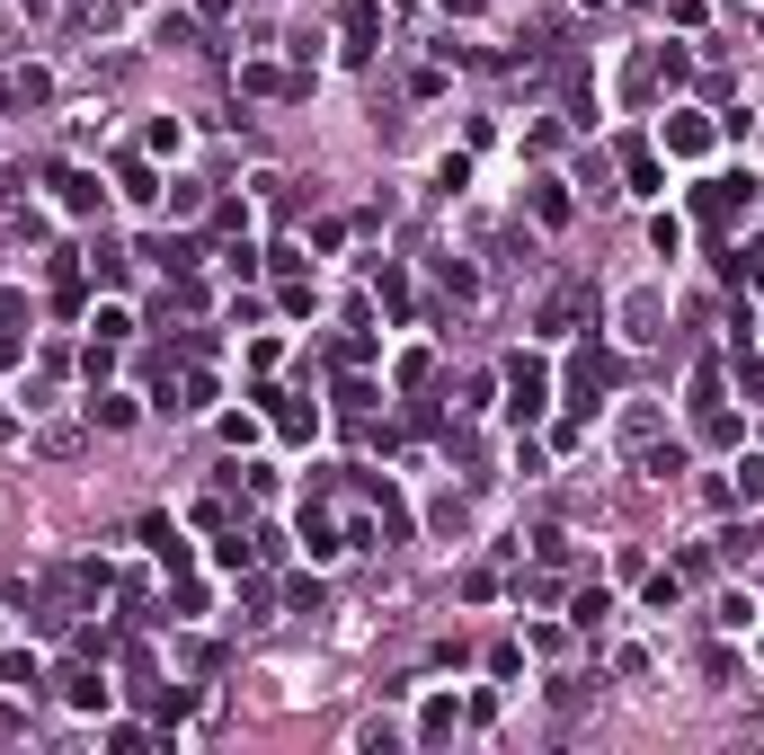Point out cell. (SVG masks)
Returning a JSON list of instances; mask_svg holds the SVG:
<instances>
[{
	"mask_svg": "<svg viewBox=\"0 0 764 755\" xmlns=\"http://www.w3.org/2000/svg\"><path fill=\"white\" fill-rule=\"evenodd\" d=\"M62 694H72V711H107V675H98V666H72V675H62Z\"/></svg>",
	"mask_w": 764,
	"mask_h": 755,
	"instance_id": "cell-9",
	"label": "cell"
},
{
	"mask_svg": "<svg viewBox=\"0 0 764 755\" xmlns=\"http://www.w3.org/2000/svg\"><path fill=\"white\" fill-rule=\"evenodd\" d=\"M0 684H19V694H36V684H45V666H36L27 649H10V658H0Z\"/></svg>",
	"mask_w": 764,
	"mask_h": 755,
	"instance_id": "cell-17",
	"label": "cell"
},
{
	"mask_svg": "<svg viewBox=\"0 0 764 755\" xmlns=\"http://www.w3.org/2000/svg\"><path fill=\"white\" fill-rule=\"evenodd\" d=\"M116 187H125L133 204H152V196H161V178H152V161H116Z\"/></svg>",
	"mask_w": 764,
	"mask_h": 755,
	"instance_id": "cell-14",
	"label": "cell"
},
{
	"mask_svg": "<svg viewBox=\"0 0 764 755\" xmlns=\"http://www.w3.org/2000/svg\"><path fill=\"white\" fill-rule=\"evenodd\" d=\"M755 623V595H720V632H747Z\"/></svg>",
	"mask_w": 764,
	"mask_h": 755,
	"instance_id": "cell-22",
	"label": "cell"
},
{
	"mask_svg": "<svg viewBox=\"0 0 764 755\" xmlns=\"http://www.w3.org/2000/svg\"><path fill=\"white\" fill-rule=\"evenodd\" d=\"M684 409H693V418H712V409H720V365L693 374V400H684Z\"/></svg>",
	"mask_w": 764,
	"mask_h": 755,
	"instance_id": "cell-18",
	"label": "cell"
},
{
	"mask_svg": "<svg viewBox=\"0 0 764 755\" xmlns=\"http://www.w3.org/2000/svg\"><path fill=\"white\" fill-rule=\"evenodd\" d=\"M374 285H383V303H391V311H409V276H400V267H374Z\"/></svg>",
	"mask_w": 764,
	"mask_h": 755,
	"instance_id": "cell-23",
	"label": "cell"
},
{
	"mask_svg": "<svg viewBox=\"0 0 764 755\" xmlns=\"http://www.w3.org/2000/svg\"><path fill=\"white\" fill-rule=\"evenodd\" d=\"M667 152H684V161L712 152V125H703V116H667Z\"/></svg>",
	"mask_w": 764,
	"mask_h": 755,
	"instance_id": "cell-10",
	"label": "cell"
},
{
	"mask_svg": "<svg viewBox=\"0 0 764 755\" xmlns=\"http://www.w3.org/2000/svg\"><path fill=\"white\" fill-rule=\"evenodd\" d=\"M604 382H613V356H604V347H578V365H569V400L587 409V400H596Z\"/></svg>",
	"mask_w": 764,
	"mask_h": 755,
	"instance_id": "cell-4",
	"label": "cell"
},
{
	"mask_svg": "<svg viewBox=\"0 0 764 755\" xmlns=\"http://www.w3.org/2000/svg\"><path fill=\"white\" fill-rule=\"evenodd\" d=\"M729 374H738V391H764V356H747V338H738V365Z\"/></svg>",
	"mask_w": 764,
	"mask_h": 755,
	"instance_id": "cell-25",
	"label": "cell"
},
{
	"mask_svg": "<svg viewBox=\"0 0 764 755\" xmlns=\"http://www.w3.org/2000/svg\"><path fill=\"white\" fill-rule=\"evenodd\" d=\"M658 436V409H622V445H649Z\"/></svg>",
	"mask_w": 764,
	"mask_h": 755,
	"instance_id": "cell-19",
	"label": "cell"
},
{
	"mask_svg": "<svg viewBox=\"0 0 764 755\" xmlns=\"http://www.w3.org/2000/svg\"><path fill=\"white\" fill-rule=\"evenodd\" d=\"M542 409H551V374H542V356H516L507 365V418L516 427H542Z\"/></svg>",
	"mask_w": 764,
	"mask_h": 755,
	"instance_id": "cell-1",
	"label": "cell"
},
{
	"mask_svg": "<svg viewBox=\"0 0 764 755\" xmlns=\"http://www.w3.org/2000/svg\"><path fill=\"white\" fill-rule=\"evenodd\" d=\"M658 320H667V303H658L649 285H640V294H622V338H632V347H649Z\"/></svg>",
	"mask_w": 764,
	"mask_h": 755,
	"instance_id": "cell-3",
	"label": "cell"
},
{
	"mask_svg": "<svg viewBox=\"0 0 764 755\" xmlns=\"http://www.w3.org/2000/svg\"><path fill=\"white\" fill-rule=\"evenodd\" d=\"M729 498H738V507H764V453H747V462H738V480H729Z\"/></svg>",
	"mask_w": 764,
	"mask_h": 755,
	"instance_id": "cell-15",
	"label": "cell"
},
{
	"mask_svg": "<svg viewBox=\"0 0 764 755\" xmlns=\"http://www.w3.org/2000/svg\"><path fill=\"white\" fill-rule=\"evenodd\" d=\"M90 427H133V400H125V391H98V400H90Z\"/></svg>",
	"mask_w": 764,
	"mask_h": 755,
	"instance_id": "cell-16",
	"label": "cell"
},
{
	"mask_svg": "<svg viewBox=\"0 0 764 755\" xmlns=\"http://www.w3.org/2000/svg\"><path fill=\"white\" fill-rule=\"evenodd\" d=\"M454 10H480V0H454Z\"/></svg>",
	"mask_w": 764,
	"mask_h": 755,
	"instance_id": "cell-28",
	"label": "cell"
},
{
	"mask_svg": "<svg viewBox=\"0 0 764 755\" xmlns=\"http://www.w3.org/2000/svg\"><path fill=\"white\" fill-rule=\"evenodd\" d=\"M747 204H755V178L738 169V178H703V187H693V214H703V223H729V214H747Z\"/></svg>",
	"mask_w": 764,
	"mask_h": 755,
	"instance_id": "cell-2",
	"label": "cell"
},
{
	"mask_svg": "<svg viewBox=\"0 0 764 755\" xmlns=\"http://www.w3.org/2000/svg\"><path fill=\"white\" fill-rule=\"evenodd\" d=\"M640 471H649V480H667V471H684V445H658V453H640Z\"/></svg>",
	"mask_w": 764,
	"mask_h": 755,
	"instance_id": "cell-26",
	"label": "cell"
},
{
	"mask_svg": "<svg viewBox=\"0 0 764 755\" xmlns=\"http://www.w3.org/2000/svg\"><path fill=\"white\" fill-rule=\"evenodd\" d=\"M90 276H98V285H116V276H125V249H107V240H98V249H90Z\"/></svg>",
	"mask_w": 764,
	"mask_h": 755,
	"instance_id": "cell-20",
	"label": "cell"
},
{
	"mask_svg": "<svg viewBox=\"0 0 764 755\" xmlns=\"http://www.w3.org/2000/svg\"><path fill=\"white\" fill-rule=\"evenodd\" d=\"M178 409H214V374H187L178 382Z\"/></svg>",
	"mask_w": 764,
	"mask_h": 755,
	"instance_id": "cell-21",
	"label": "cell"
},
{
	"mask_svg": "<svg viewBox=\"0 0 764 755\" xmlns=\"http://www.w3.org/2000/svg\"><path fill=\"white\" fill-rule=\"evenodd\" d=\"M454 729H462V711H454V694H436V703L419 711V738H427V746H445Z\"/></svg>",
	"mask_w": 764,
	"mask_h": 755,
	"instance_id": "cell-11",
	"label": "cell"
},
{
	"mask_svg": "<svg viewBox=\"0 0 764 755\" xmlns=\"http://www.w3.org/2000/svg\"><path fill=\"white\" fill-rule=\"evenodd\" d=\"M622 178H632V196H667V169H658V152H622Z\"/></svg>",
	"mask_w": 764,
	"mask_h": 755,
	"instance_id": "cell-8",
	"label": "cell"
},
{
	"mask_svg": "<svg viewBox=\"0 0 764 755\" xmlns=\"http://www.w3.org/2000/svg\"><path fill=\"white\" fill-rule=\"evenodd\" d=\"M143 542H152V561H169V569H187V533H178L169 516H143Z\"/></svg>",
	"mask_w": 764,
	"mask_h": 755,
	"instance_id": "cell-7",
	"label": "cell"
},
{
	"mask_svg": "<svg viewBox=\"0 0 764 755\" xmlns=\"http://www.w3.org/2000/svg\"><path fill=\"white\" fill-rule=\"evenodd\" d=\"M533 214L542 223H569V178H533Z\"/></svg>",
	"mask_w": 764,
	"mask_h": 755,
	"instance_id": "cell-13",
	"label": "cell"
},
{
	"mask_svg": "<svg viewBox=\"0 0 764 755\" xmlns=\"http://www.w3.org/2000/svg\"><path fill=\"white\" fill-rule=\"evenodd\" d=\"M747 276H755V285H764V240H755V249H747Z\"/></svg>",
	"mask_w": 764,
	"mask_h": 755,
	"instance_id": "cell-27",
	"label": "cell"
},
{
	"mask_svg": "<svg viewBox=\"0 0 764 755\" xmlns=\"http://www.w3.org/2000/svg\"><path fill=\"white\" fill-rule=\"evenodd\" d=\"M54 196H62V214H98V178L90 169H54Z\"/></svg>",
	"mask_w": 764,
	"mask_h": 755,
	"instance_id": "cell-6",
	"label": "cell"
},
{
	"mask_svg": "<svg viewBox=\"0 0 764 755\" xmlns=\"http://www.w3.org/2000/svg\"><path fill=\"white\" fill-rule=\"evenodd\" d=\"M0 98H10V107H45L54 81H45V72H10V81H0Z\"/></svg>",
	"mask_w": 764,
	"mask_h": 755,
	"instance_id": "cell-12",
	"label": "cell"
},
{
	"mask_svg": "<svg viewBox=\"0 0 764 755\" xmlns=\"http://www.w3.org/2000/svg\"><path fill=\"white\" fill-rule=\"evenodd\" d=\"M374 36H383V10L356 0V10H346V62H374Z\"/></svg>",
	"mask_w": 764,
	"mask_h": 755,
	"instance_id": "cell-5",
	"label": "cell"
},
{
	"mask_svg": "<svg viewBox=\"0 0 764 755\" xmlns=\"http://www.w3.org/2000/svg\"><path fill=\"white\" fill-rule=\"evenodd\" d=\"M604 613H613V595H604V587H587V595H578V632H596Z\"/></svg>",
	"mask_w": 764,
	"mask_h": 755,
	"instance_id": "cell-24",
	"label": "cell"
}]
</instances>
